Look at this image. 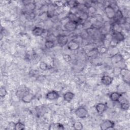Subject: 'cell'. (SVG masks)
Masks as SVG:
<instances>
[{"label":"cell","instance_id":"6da1fadb","mask_svg":"<svg viewBox=\"0 0 130 130\" xmlns=\"http://www.w3.org/2000/svg\"><path fill=\"white\" fill-rule=\"evenodd\" d=\"M75 114L79 118H85L88 114L87 109L83 106H80L78 107L75 111Z\"/></svg>","mask_w":130,"mask_h":130},{"label":"cell","instance_id":"7a4b0ae2","mask_svg":"<svg viewBox=\"0 0 130 130\" xmlns=\"http://www.w3.org/2000/svg\"><path fill=\"white\" fill-rule=\"evenodd\" d=\"M115 124V122L113 121L110 119H106L102 122L100 126L102 130H108L113 129Z\"/></svg>","mask_w":130,"mask_h":130},{"label":"cell","instance_id":"3957f363","mask_svg":"<svg viewBox=\"0 0 130 130\" xmlns=\"http://www.w3.org/2000/svg\"><path fill=\"white\" fill-rule=\"evenodd\" d=\"M104 11L107 17L110 20L114 19L115 16L116 10L111 5H107L104 9Z\"/></svg>","mask_w":130,"mask_h":130},{"label":"cell","instance_id":"277c9868","mask_svg":"<svg viewBox=\"0 0 130 130\" xmlns=\"http://www.w3.org/2000/svg\"><path fill=\"white\" fill-rule=\"evenodd\" d=\"M79 24V23L77 21L68 20L64 24V28L68 31H74L78 28Z\"/></svg>","mask_w":130,"mask_h":130},{"label":"cell","instance_id":"5b68a950","mask_svg":"<svg viewBox=\"0 0 130 130\" xmlns=\"http://www.w3.org/2000/svg\"><path fill=\"white\" fill-rule=\"evenodd\" d=\"M122 78L123 81L126 84H129L130 82V72L128 69L125 68H122L120 74Z\"/></svg>","mask_w":130,"mask_h":130},{"label":"cell","instance_id":"8992f818","mask_svg":"<svg viewBox=\"0 0 130 130\" xmlns=\"http://www.w3.org/2000/svg\"><path fill=\"white\" fill-rule=\"evenodd\" d=\"M111 37L112 39L115 40L119 43L124 41L125 39V36L122 31H113Z\"/></svg>","mask_w":130,"mask_h":130},{"label":"cell","instance_id":"52a82bcc","mask_svg":"<svg viewBox=\"0 0 130 130\" xmlns=\"http://www.w3.org/2000/svg\"><path fill=\"white\" fill-rule=\"evenodd\" d=\"M60 97V94L59 92L54 90H52L49 91L45 95V98L46 99L50 101H54L58 100Z\"/></svg>","mask_w":130,"mask_h":130},{"label":"cell","instance_id":"ba28073f","mask_svg":"<svg viewBox=\"0 0 130 130\" xmlns=\"http://www.w3.org/2000/svg\"><path fill=\"white\" fill-rule=\"evenodd\" d=\"M56 41L57 44L60 47H63L67 45L69 42V38L65 35H59L56 37Z\"/></svg>","mask_w":130,"mask_h":130},{"label":"cell","instance_id":"9c48e42d","mask_svg":"<svg viewBox=\"0 0 130 130\" xmlns=\"http://www.w3.org/2000/svg\"><path fill=\"white\" fill-rule=\"evenodd\" d=\"M122 93L119 92L117 91L112 92L109 94V98L110 101L112 102H119L121 98Z\"/></svg>","mask_w":130,"mask_h":130},{"label":"cell","instance_id":"30bf717a","mask_svg":"<svg viewBox=\"0 0 130 130\" xmlns=\"http://www.w3.org/2000/svg\"><path fill=\"white\" fill-rule=\"evenodd\" d=\"M107 104L106 103H99L95 106V108L97 113L99 114L104 113L108 108Z\"/></svg>","mask_w":130,"mask_h":130},{"label":"cell","instance_id":"8fae6325","mask_svg":"<svg viewBox=\"0 0 130 130\" xmlns=\"http://www.w3.org/2000/svg\"><path fill=\"white\" fill-rule=\"evenodd\" d=\"M114 80L113 77L108 75H103L101 79V83L106 86H109L111 85Z\"/></svg>","mask_w":130,"mask_h":130},{"label":"cell","instance_id":"7c38bea8","mask_svg":"<svg viewBox=\"0 0 130 130\" xmlns=\"http://www.w3.org/2000/svg\"><path fill=\"white\" fill-rule=\"evenodd\" d=\"M67 48L71 51H75L79 49L80 44L79 42L75 40H71L69 41L67 45Z\"/></svg>","mask_w":130,"mask_h":130},{"label":"cell","instance_id":"4fadbf2b","mask_svg":"<svg viewBox=\"0 0 130 130\" xmlns=\"http://www.w3.org/2000/svg\"><path fill=\"white\" fill-rule=\"evenodd\" d=\"M35 99V95L32 92L28 91L25 93L21 98V100L24 103H30Z\"/></svg>","mask_w":130,"mask_h":130},{"label":"cell","instance_id":"5bb4252c","mask_svg":"<svg viewBox=\"0 0 130 130\" xmlns=\"http://www.w3.org/2000/svg\"><path fill=\"white\" fill-rule=\"evenodd\" d=\"M46 30L40 26H35L31 30V32L32 35L36 37L42 36L43 34L45 33Z\"/></svg>","mask_w":130,"mask_h":130},{"label":"cell","instance_id":"9a60e30c","mask_svg":"<svg viewBox=\"0 0 130 130\" xmlns=\"http://www.w3.org/2000/svg\"><path fill=\"white\" fill-rule=\"evenodd\" d=\"M29 91L28 89L25 86H21L17 90L16 92V95L19 98H21L25 93Z\"/></svg>","mask_w":130,"mask_h":130},{"label":"cell","instance_id":"2e32d148","mask_svg":"<svg viewBox=\"0 0 130 130\" xmlns=\"http://www.w3.org/2000/svg\"><path fill=\"white\" fill-rule=\"evenodd\" d=\"M75 97V93L72 91H67L63 95V100L68 103L71 102Z\"/></svg>","mask_w":130,"mask_h":130},{"label":"cell","instance_id":"e0dca14e","mask_svg":"<svg viewBox=\"0 0 130 130\" xmlns=\"http://www.w3.org/2000/svg\"><path fill=\"white\" fill-rule=\"evenodd\" d=\"M112 61L114 63H118L121 61H122L123 59V57L119 53H117L114 54L113 55H112L111 57Z\"/></svg>","mask_w":130,"mask_h":130},{"label":"cell","instance_id":"ac0fdd59","mask_svg":"<svg viewBox=\"0 0 130 130\" xmlns=\"http://www.w3.org/2000/svg\"><path fill=\"white\" fill-rule=\"evenodd\" d=\"M49 129L50 130H63L64 129V127L62 124L60 123H52L50 125Z\"/></svg>","mask_w":130,"mask_h":130},{"label":"cell","instance_id":"d6986e66","mask_svg":"<svg viewBox=\"0 0 130 130\" xmlns=\"http://www.w3.org/2000/svg\"><path fill=\"white\" fill-rule=\"evenodd\" d=\"M79 23L80 21H86L89 17V15H88V13L85 11H81L80 14L78 16Z\"/></svg>","mask_w":130,"mask_h":130},{"label":"cell","instance_id":"ffe728a7","mask_svg":"<svg viewBox=\"0 0 130 130\" xmlns=\"http://www.w3.org/2000/svg\"><path fill=\"white\" fill-rule=\"evenodd\" d=\"M79 4V2L77 1H69L66 2V5L67 6L71 9L77 7Z\"/></svg>","mask_w":130,"mask_h":130},{"label":"cell","instance_id":"44dd1931","mask_svg":"<svg viewBox=\"0 0 130 130\" xmlns=\"http://www.w3.org/2000/svg\"><path fill=\"white\" fill-rule=\"evenodd\" d=\"M25 7L26 9L27 12H34V11L36 9V5L34 2H31L28 4L25 5Z\"/></svg>","mask_w":130,"mask_h":130},{"label":"cell","instance_id":"7402d4cb","mask_svg":"<svg viewBox=\"0 0 130 130\" xmlns=\"http://www.w3.org/2000/svg\"><path fill=\"white\" fill-rule=\"evenodd\" d=\"M25 128L24 123L20 121H18L17 122L15 123L14 129L15 130H23Z\"/></svg>","mask_w":130,"mask_h":130},{"label":"cell","instance_id":"603a6c76","mask_svg":"<svg viewBox=\"0 0 130 130\" xmlns=\"http://www.w3.org/2000/svg\"><path fill=\"white\" fill-rule=\"evenodd\" d=\"M45 47L46 49H52L54 47L55 44L53 40H46L45 42Z\"/></svg>","mask_w":130,"mask_h":130},{"label":"cell","instance_id":"cb8c5ba5","mask_svg":"<svg viewBox=\"0 0 130 130\" xmlns=\"http://www.w3.org/2000/svg\"><path fill=\"white\" fill-rule=\"evenodd\" d=\"M120 103V108L122 110L124 111H127L129 109V103L128 102V101H123V102H119Z\"/></svg>","mask_w":130,"mask_h":130},{"label":"cell","instance_id":"d4e9b609","mask_svg":"<svg viewBox=\"0 0 130 130\" xmlns=\"http://www.w3.org/2000/svg\"><path fill=\"white\" fill-rule=\"evenodd\" d=\"M87 12L88 13L89 16H90V14L91 15V16H92L96 14V9L92 6H90L88 7L87 8Z\"/></svg>","mask_w":130,"mask_h":130},{"label":"cell","instance_id":"484cf974","mask_svg":"<svg viewBox=\"0 0 130 130\" xmlns=\"http://www.w3.org/2000/svg\"><path fill=\"white\" fill-rule=\"evenodd\" d=\"M73 127L74 129L76 130H81L83 129V124L80 121H75L73 124Z\"/></svg>","mask_w":130,"mask_h":130},{"label":"cell","instance_id":"4316f807","mask_svg":"<svg viewBox=\"0 0 130 130\" xmlns=\"http://www.w3.org/2000/svg\"><path fill=\"white\" fill-rule=\"evenodd\" d=\"M92 16L94 18L96 21H97V22L102 23V22L104 21V18H103L102 15L99 13L95 14V15H94Z\"/></svg>","mask_w":130,"mask_h":130},{"label":"cell","instance_id":"83f0119b","mask_svg":"<svg viewBox=\"0 0 130 130\" xmlns=\"http://www.w3.org/2000/svg\"><path fill=\"white\" fill-rule=\"evenodd\" d=\"M39 68L42 71H46L48 69L49 66L45 62L41 61L39 64Z\"/></svg>","mask_w":130,"mask_h":130},{"label":"cell","instance_id":"f1b7e54d","mask_svg":"<svg viewBox=\"0 0 130 130\" xmlns=\"http://www.w3.org/2000/svg\"><path fill=\"white\" fill-rule=\"evenodd\" d=\"M8 92L7 91V89H6V88L4 86H1L0 88V96L2 98H5Z\"/></svg>","mask_w":130,"mask_h":130},{"label":"cell","instance_id":"f546056e","mask_svg":"<svg viewBox=\"0 0 130 130\" xmlns=\"http://www.w3.org/2000/svg\"><path fill=\"white\" fill-rule=\"evenodd\" d=\"M96 48H97L99 53H105L108 50V48L107 47L105 46L104 45L100 46Z\"/></svg>","mask_w":130,"mask_h":130},{"label":"cell","instance_id":"4dcf8cb0","mask_svg":"<svg viewBox=\"0 0 130 130\" xmlns=\"http://www.w3.org/2000/svg\"><path fill=\"white\" fill-rule=\"evenodd\" d=\"M98 51L97 50L96 48H92V49L90 50L89 52L87 53V56L88 57H92L93 56L96 55V54H98Z\"/></svg>","mask_w":130,"mask_h":130},{"label":"cell","instance_id":"1f68e13d","mask_svg":"<svg viewBox=\"0 0 130 130\" xmlns=\"http://www.w3.org/2000/svg\"><path fill=\"white\" fill-rule=\"evenodd\" d=\"M35 17H36V14L34 12H27V15H26V18L29 21L34 20Z\"/></svg>","mask_w":130,"mask_h":130},{"label":"cell","instance_id":"d6a6232c","mask_svg":"<svg viewBox=\"0 0 130 130\" xmlns=\"http://www.w3.org/2000/svg\"><path fill=\"white\" fill-rule=\"evenodd\" d=\"M122 68L115 67L113 69V73L115 76H118L120 74V71Z\"/></svg>","mask_w":130,"mask_h":130},{"label":"cell","instance_id":"836d02e7","mask_svg":"<svg viewBox=\"0 0 130 130\" xmlns=\"http://www.w3.org/2000/svg\"><path fill=\"white\" fill-rule=\"evenodd\" d=\"M63 59L64 60L67 61V62H69V61H70L71 60V56L68 55V54H65L64 56H63Z\"/></svg>","mask_w":130,"mask_h":130},{"label":"cell","instance_id":"e575fe53","mask_svg":"<svg viewBox=\"0 0 130 130\" xmlns=\"http://www.w3.org/2000/svg\"><path fill=\"white\" fill-rule=\"evenodd\" d=\"M4 37V34H3V32L2 31H1V36H0V40H2L3 37Z\"/></svg>","mask_w":130,"mask_h":130}]
</instances>
